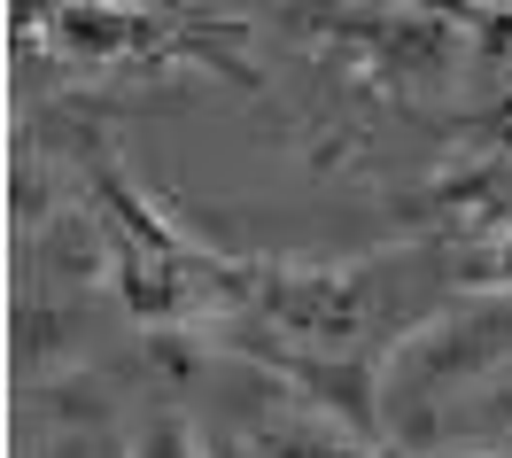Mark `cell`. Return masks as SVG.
I'll list each match as a JSON object with an SVG mask.
<instances>
[{
	"instance_id": "cell-1",
	"label": "cell",
	"mask_w": 512,
	"mask_h": 458,
	"mask_svg": "<svg viewBox=\"0 0 512 458\" xmlns=\"http://www.w3.org/2000/svg\"><path fill=\"white\" fill-rule=\"evenodd\" d=\"M55 32L63 39H86V55H117V39L132 32V16H94V8H55Z\"/></svg>"
},
{
	"instance_id": "cell-3",
	"label": "cell",
	"mask_w": 512,
	"mask_h": 458,
	"mask_svg": "<svg viewBox=\"0 0 512 458\" xmlns=\"http://www.w3.org/2000/svg\"><path fill=\"white\" fill-rule=\"evenodd\" d=\"M474 280H481V288H512V226L489 233V249H481V264H474Z\"/></svg>"
},
{
	"instance_id": "cell-2",
	"label": "cell",
	"mask_w": 512,
	"mask_h": 458,
	"mask_svg": "<svg viewBox=\"0 0 512 458\" xmlns=\"http://www.w3.org/2000/svg\"><path fill=\"white\" fill-rule=\"evenodd\" d=\"M125 458H210L202 443H194V427H179V420H148L140 435H132V451Z\"/></svg>"
}]
</instances>
